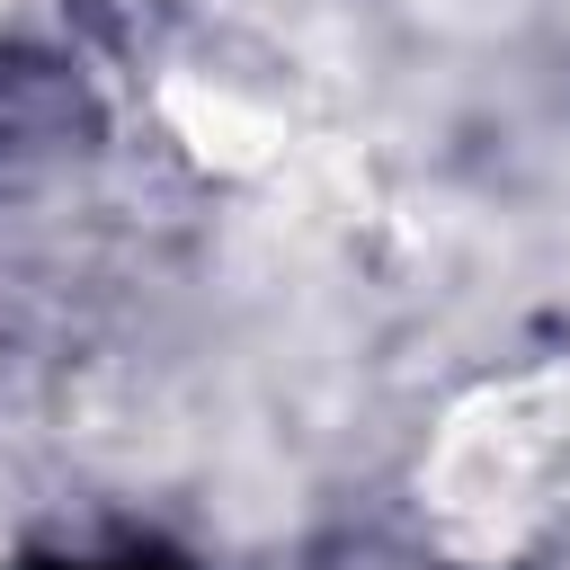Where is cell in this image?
Listing matches in <instances>:
<instances>
[{"mask_svg":"<svg viewBox=\"0 0 570 570\" xmlns=\"http://www.w3.org/2000/svg\"><path fill=\"white\" fill-rule=\"evenodd\" d=\"M89 570H178L169 552H125V561H89Z\"/></svg>","mask_w":570,"mask_h":570,"instance_id":"cell-1","label":"cell"}]
</instances>
